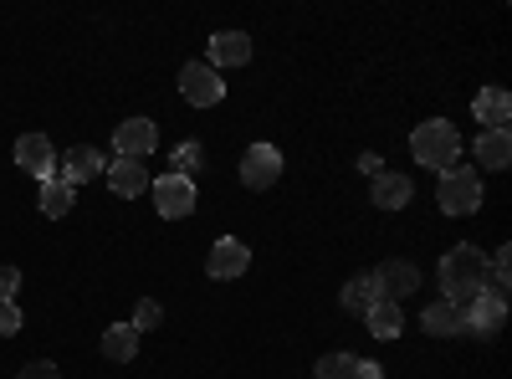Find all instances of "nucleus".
Listing matches in <instances>:
<instances>
[{
	"mask_svg": "<svg viewBox=\"0 0 512 379\" xmlns=\"http://www.w3.org/2000/svg\"><path fill=\"white\" fill-rule=\"evenodd\" d=\"M374 277H379V292H384L390 303L410 298V292L420 287V267H415V262H384Z\"/></svg>",
	"mask_w": 512,
	"mask_h": 379,
	"instance_id": "4468645a",
	"label": "nucleus"
},
{
	"mask_svg": "<svg viewBox=\"0 0 512 379\" xmlns=\"http://www.w3.org/2000/svg\"><path fill=\"white\" fill-rule=\"evenodd\" d=\"M359 175H369V180L384 175V159H379V154H359Z\"/></svg>",
	"mask_w": 512,
	"mask_h": 379,
	"instance_id": "c85d7f7f",
	"label": "nucleus"
},
{
	"mask_svg": "<svg viewBox=\"0 0 512 379\" xmlns=\"http://www.w3.org/2000/svg\"><path fill=\"white\" fill-rule=\"evenodd\" d=\"M420 323H425V333H436V339H451V333H461V308H451L441 298V303H431L420 313Z\"/></svg>",
	"mask_w": 512,
	"mask_h": 379,
	"instance_id": "412c9836",
	"label": "nucleus"
},
{
	"mask_svg": "<svg viewBox=\"0 0 512 379\" xmlns=\"http://www.w3.org/2000/svg\"><path fill=\"white\" fill-rule=\"evenodd\" d=\"M16 287H21V272L16 267H0V303H11Z\"/></svg>",
	"mask_w": 512,
	"mask_h": 379,
	"instance_id": "cd10ccee",
	"label": "nucleus"
},
{
	"mask_svg": "<svg viewBox=\"0 0 512 379\" xmlns=\"http://www.w3.org/2000/svg\"><path fill=\"white\" fill-rule=\"evenodd\" d=\"M103 175H108L113 195H123V200H134V195H144V190H149V170H144V159H113Z\"/></svg>",
	"mask_w": 512,
	"mask_h": 379,
	"instance_id": "ddd939ff",
	"label": "nucleus"
},
{
	"mask_svg": "<svg viewBox=\"0 0 512 379\" xmlns=\"http://www.w3.org/2000/svg\"><path fill=\"white\" fill-rule=\"evenodd\" d=\"M441 292L451 308H466L472 298H482L487 292V251L482 246H451L441 257Z\"/></svg>",
	"mask_w": 512,
	"mask_h": 379,
	"instance_id": "f257e3e1",
	"label": "nucleus"
},
{
	"mask_svg": "<svg viewBox=\"0 0 512 379\" xmlns=\"http://www.w3.org/2000/svg\"><path fill=\"white\" fill-rule=\"evenodd\" d=\"M16 164H21L26 175H36V180H52V175H57V149H52V139H47V134L16 139Z\"/></svg>",
	"mask_w": 512,
	"mask_h": 379,
	"instance_id": "9b49d317",
	"label": "nucleus"
},
{
	"mask_svg": "<svg viewBox=\"0 0 512 379\" xmlns=\"http://www.w3.org/2000/svg\"><path fill=\"white\" fill-rule=\"evenodd\" d=\"M410 154H415V164H425V170L446 175L451 164L461 159V134H456V123H446V118L420 123V129L410 134Z\"/></svg>",
	"mask_w": 512,
	"mask_h": 379,
	"instance_id": "f03ea898",
	"label": "nucleus"
},
{
	"mask_svg": "<svg viewBox=\"0 0 512 379\" xmlns=\"http://www.w3.org/2000/svg\"><path fill=\"white\" fill-rule=\"evenodd\" d=\"M354 369H359L354 354H323L318 359V379H354Z\"/></svg>",
	"mask_w": 512,
	"mask_h": 379,
	"instance_id": "5701e85b",
	"label": "nucleus"
},
{
	"mask_svg": "<svg viewBox=\"0 0 512 379\" xmlns=\"http://www.w3.org/2000/svg\"><path fill=\"white\" fill-rule=\"evenodd\" d=\"M200 164H205V149H200V144H180V149H175V175H185V180H190V175L200 170Z\"/></svg>",
	"mask_w": 512,
	"mask_h": 379,
	"instance_id": "b1692460",
	"label": "nucleus"
},
{
	"mask_svg": "<svg viewBox=\"0 0 512 379\" xmlns=\"http://www.w3.org/2000/svg\"><path fill=\"white\" fill-rule=\"evenodd\" d=\"M477 164L482 170H507L512 164V134L507 129H482L477 134Z\"/></svg>",
	"mask_w": 512,
	"mask_h": 379,
	"instance_id": "2eb2a0df",
	"label": "nucleus"
},
{
	"mask_svg": "<svg viewBox=\"0 0 512 379\" xmlns=\"http://www.w3.org/2000/svg\"><path fill=\"white\" fill-rule=\"evenodd\" d=\"M502 323H507V298H497V292H482L461 308V333H477V339H497Z\"/></svg>",
	"mask_w": 512,
	"mask_h": 379,
	"instance_id": "39448f33",
	"label": "nucleus"
},
{
	"mask_svg": "<svg viewBox=\"0 0 512 379\" xmlns=\"http://www.w3.org/2000/svg\"><path fill=\"white\" fill-rule=\"evenodd\" d=\"M364 323H369V333H374V339H400V328H405V318H400V303H390V298H379V303L364 313Z\"/></svg>",
	"mask_w": 512,
	"mask_h": 379,
	"instance_id": "aec40b11",
	"label": "nucleus"
},
{
	"mask_svg": "<svg viewBox=\"0 0 512 379\" xmlns=\"http://www.w3.org/2000/svg\"><path fill=\"white\" fill-rule=\"evenodd\" d=\"M410 195H415L410 175H374V190H369V200H374L379 210H405Z\"/></svg>",
	"mask_w": 512,
	"mask_h": 379,
	"instance_id": "dca6fc26",
	"label": "nucleus"
},
{
	"mask_svg": "<svg viewBox=\"0 0 512 379\" xmlns=\"http://www.w3.org/2000/svg\"><path fill=\"white\" fill-rule=\"evenodd\" d=\"M180 93H185V103H195V108H216V103L226 98V82H221L216 67L185 62V67H180Z\"/></svg>",
	"mask_w": 512,
	"mask_h": 379,
	"instance_id": "20e7f679",
	"label": "nucleus"
},
{
	"mask_svg": "<svg viewBox=\"0 0 512 379\" xmlns=\"http://www.w3.org/2000/svg\"><path fill=\"white\" fill-rule=\"evenodd\" d=\"M154 210L164 221H180V216H190L195 210V180H185V175H159L154 180Z\"/></svg>",
	"mask_w": 512,
	"mask_h": 379,
	"instance_id": "0eeeda50",
	"label": "nucleus"
},
{
	"mask_svg": "<svg viewBox=\"0 0 512 379\" xmlns=\"http://www.w3.org/2000/svg\"><path fill=\"white\" fill-rule=\"evenodd\" d=\"M103 354L113 359V364H128L139 354V333H134V323H113V328H103Z\"/></svg>",
	"mask_w": 512,
	"mask_h": 379,
	"instance_id": "6ab92c4d",
	"label": "nucleus"
},
{
	"mask_svg": "<svg viewBox=\"0 0 512 379\" xmlns=\"http://www.w3.org/2000/svg\"><path fill=\"white\" fill-rule=\"evenodd\" d=\"M57 164H62L57 180H62V185H72V190H77V185H88V180H98V175L108 170L103 149H93V144H72V149H67Z\"/></svg>",
	"mask_w": 512,
	"mask_h": 379,
	"instance_id": "6e6552de",
	"label": "nucleus"
},
{
	"mask_svg": "<svg viewBox=\"0 0 512 379\" xmlns=\"http://www.w3.org/2000/svg\"><path fill=\"white\" fill-rule=\"evenodd\" d=\"M246 267H251V246L236 241V236H221L216 246H210V257H205V272L216 277V282H231V277H241Z\"/></svg>",
	"mask_w": 512,
	"mask_h": 379,
	"instance_id": "9d476101",
	"label": "nucleus"
},
{
	"mask_svg": "<svg viewBox=\"0 0 512 379\" xmlns=\"http://www.w3.org/2000/svg\"><path fill=\"white\" fill-rule=\"evenodd\" d=\"M436 205L446 210V216H477L482 210V175L472 170V164H451V170L441 175V185H436Z\"/></svg>",
	"mask_w": 512,
	"mask_h": 379,
	"instance_id": "7ed1b4c3",
	"label": "nucleus"
},
{
	"mask_svg": "<svg viewBox=\"0 0 512 379\" xmlns=\"http://www.w3.org/2000/svg\"><path fill=\"white\" fill-rule=\"evenodd\" d=\"M354 379H384V369H379L374 359H359V369H354Z\"/></svg>",
	"mask_w": 512,
	"mask_h": 379,
	"instance_id": "c756f323",
	"label": "nucleus"
},
{
	"mask_svg": "<svg viewBox=\"0 0 512 379\" xmlns=\"http://www.w3.org/2000/svg\"><path fill=\"white\" fill-rule=\"evenodd\" d=\"M154 144H159V123L154 118H128V123H118V134H113V154L118 159H144V154H154Z\"/></svg>",
	"mask_w": 512,
	"mask_h": 379,
	"instance_id": "1a4fd4ad",
	"label": "nucleus"
},
{
	"mask_svg": "<svg viewBox=\"0 0 512 379\" xmlns=\"http://www.w3.org/2000/svg\"><path fill=\"white\" fill-rule=\"evenodd\" d=\"M282 175V149L277 144H251L241 154V185L246 190H272Z\"/></svg>",
	"mask_w": 512,
	"mask_h": 379,
	"instance_id": "423d86ee",
	"label": "nucleus"
},
{
	"mask_svg": "<svg viewBox=\"0 0 512 379\" xmlns=\"http://www.w3.org/2000/svg\"><path fill=\"white\" fill-rule=\"evenodd\" d=\"M251 62V36L246 31H216L210 36V62L205 67H246Z\"/></svg>",
	"mask_w": 512,
	"mask_h": 379,
	"instance_id": "f8f14e48",
	"label": "nucleus"
},
{
	"mask_svg": "<svg viewBox=\"0 0 512 379\" xmlns=\"http://www.w3.org/2000/svg\"><path fill=\"white\" fill-rule=\"evenodd\" d=\"M36 205H41V216L62 221L67 210H72V185H62L57 175H52V180H41V195H36Z\"/></svg>",
	"mask_w": 512,
	"mask_h": 379,
	"instance_id": "4be33fe9",
	"label": "nucleus"
},
{
	"mask_svg": "<svg viewBox=\"0 0 512 379\" xmlns=\"http://www.w3.org/2000/svg\"><path fill=\"white\" fill-rule=\"evenodd\" d=\"M16 379H62V369H57L52 359H36V364H21Z\"/></svg>",
	"mask_w": 512,
	"mask_h": 379,
	"instance_id": "a878e982",
	"label": "nucleus"
},
{
	"mask_svg": "<svg viewBox=\"0 0 512 379\" xmlns=\"http://www.w3.org/2000/svg\"><path fill=\"white\" fill-rule=\"evenodd\" d=\"M379 298H384V292H379V277H374V272H359V277H349V287L338 292V303H344L349 313H359V318H364V313H369Z\"/></svg>",
	"mask_w": 512,
	"mask_h": 379,
	"instance_id": "f3484780",
	"label": "nucleus"
},
{
	"mask_svg": "<svg viewBox=\"0 0 512 379\" xmlns=\"http://www.w3.org/2000/svg\"><path fill=\"white\" fill-rule=\"evenodd\" d=\"M11 333H21V308L16 303H0V339H11Z\"/></svg>",
	"mask_w": 512,
	"mask_h": 379,
	"instance_id": "bb28decb",
	"label": "nucleus"
},
{
	"mask_svg": "<svg viewBox=\"0 0 512 379\" xmlns=\"http://www.w3.org/2000/svg\"><path fill=\"white\" fill-rule=\"evenodd\" d=\"M472 113H477V123H487V129H507V118H512V98H507L502 88H482V93L472 98Z\"/></svg>",
	"mask_w": 512,
	"mask_h": 379,
	"instance_id": "a211bd4d",
	"label": "nucleus"
},
{
	"mask_svg": "<svg viewBox=\"0 0 512 379\" xmlns=\"http://www.w3.org/2000/svg\"><path fill=\"white\" fill-rule=\"evenodd\" d=\"M164 323V308L154 303V298H144L139 308H134V333H144V328H159Z\"/></svg>",
	"mask_w": 512,
	"mask_h": 379,
	"instance_id": "393cba45",
	"label": "nucleus"
}]
</instances>
